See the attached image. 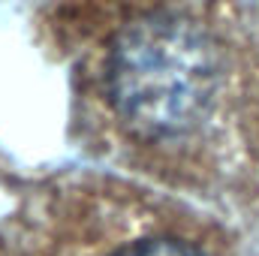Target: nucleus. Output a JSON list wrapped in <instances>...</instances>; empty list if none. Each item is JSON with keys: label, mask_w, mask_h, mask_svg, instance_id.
Masks as SVG:
<instances>
[{"label": "nucleus", "mask_w": 259, "mask_h": 256, "mask_svg": "<svg viewBox=\"0 0 259 256\" xmlns=\"http://www.w3.org/2000/svg\"><path fill=\"white\" fill-rule=\"evenodd\" d=\"M106 81L112 109L133 136L181 139L208 118L217 100V46L187 15L148 12L112 42Z\"/></svg>", "instance_id": "obj_1"}, {"label": "nucleus", "mask_w": 259, "mask_h": 256, "mask_svg": "<svg viewBox=\"0 0 259 256\" xmlns=\"http://www.w3.org/2000/svg\"><path fill=\"white\" fill-rule=\"evenodd\" d=\"M115 256H205V253L193 244H187V241H178V238H145V241L121 247Z\"/></svg>", "instance_id": "obj_2"}]
</instances>
